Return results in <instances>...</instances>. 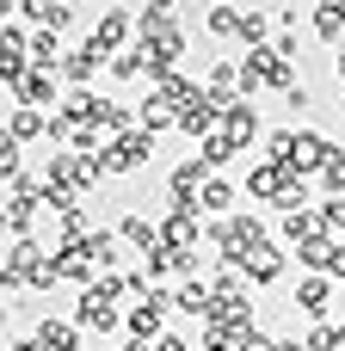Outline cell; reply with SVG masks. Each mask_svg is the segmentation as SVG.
I'll return each instance as SVG.
<instances>
[{"label":"cell","instance_id":"d4e9b609","mask_svg":"<svg viewBox=\"0 0 345 351\" xmlns=\"http://www.w3.org/2000/svg\"><path fill=\"white\" fill-rule=\"evenodd\" d=\"M340 80H345V56H340Z\"/></svg>","mask_w":345,"mask_h":351},{"label":"cell","instance_id":"8fae6325","mask_svg":"<svg viewBox=\"0 0 345 351\" xmlns=\"http://www.w3.org/2000/svg\"><path fill=\"white\" fill-rule=\"evenodd\" d=\"M173 302H179L185 315H204V321H210V308H216V296H210V284H185V290H179Z\"/></svg>","mask_w":345,"mask_h":351},{"label":"cell","instance_id":"ba28073f","mask_svg":"<svg viewBox=\"0 0 345 351\" xmlns=\"http://www.w3.org/2000/svg\"><path fill=\"white\" fill-rule=\"evenodd\" d=\"M25 49H31V68H56V62H62V37H56V31H37Z\"/></svg>","mask_w":345,"mask_h":351},{"label":"cell","instance_id":"603a6c76","mask_svg":"<svg viewBox=\"0 0 345 351\" xmlns=\"http://www.w3.org/2000/svg\"><path fill=\"white\" fill-rule=\"evenodd\" d=\"M12 6H19V0H0V19H6V12H12Z\"/></svg>","mask_w":345,"mask_h":351},{"label":"cell","instance_id":"44dd1931","mask_svg":"<svg viewBox=\"0 0 345 351\" xmlns=\"http://www.w3.org/2000/svg\"><path fill=\"white\" fill-rule=\"evenodd\" d=\"M272 351H309V339H278Z\"/></svg>","mask_w":345,"mask_h":351},{"label":"cell","instance_id":"30bf717a","mask_svg":"<svg viewBox=\"0 0 345 351\" xmlns=\"http://www.w3.org/2000/svg\"><path fill=\"white\" fill-rule=\"evenodd\" d=\"M228 204H235V185L228 179H204L198 185V210H228Z\"/></svg>","mask_w":345,"mask_h":351},{"label":"cell","instance_id":"5bb4252c","mask_svg":"<svg viewBox=\"0 0 345 351\" xmlns=\"http://www.w3.org/2000/svg\"><path fill=\"white\" fill-rule=\"evenodd\" d=\"M111 74L117 80H136L142 74V49H111Z\"/></svg>","mask_w":345,"mask_h":351},{"label":"cell","instance_id":"9c48e42d","mask_svg":"<svg viewBox=\"0 0 345 351\" xmlns=\"http://www.w3.org/2000/svg\"><path fill=\"white\" fill-rule=\"evenodd\" d=\"M327 296H333L327 278H302V284H296V302H302L309 315H327Z\"/></svg>","mask_w":345,"mask_h":351},{"label":"cell","instance_id":"3957f363","mask_svg":"<svg viewBox=\"0 0 345 351\" xmlns=\"http://www.w3.org/2000/svg\"><path fill=\"white\" fill-rule=\"evenodd\" d=\"M167 302H173L167 290H148V302L130 308V333H136V339H160V315H167Z\"/></svg>","mask_w":345,"mask_h":351},{"label":"cell","instance_id":"ffe728a7","mask_svg":"<svg viewBox=\"0 0 345 351\" xmlns=\"http://www.w3.org/2000/svg\"><path fill=\"white\" fill-rule=\"evenodd\" d=\"M173 6L179 0H148V19H173Z\"/></svg>","mask_w":345,"mask_h":351},{"label":"cell","instance_id":"6da1fadb","mask_svg":"<svg viewBox=\"0 0 345 351\" xmlns=\"http://www.w3.org/2000/svg\"><path fill=\"white\" fill-rule=\"evenodd\" d=\"M179 49H185V37H179L173 19H142V56H148L154 74H167V68L179 62Z\"/></svg>","mask_w":345,"mask_h":351},{"label":"cell","instance_id":"ac0fdd59","mask_svg":"<svg viewBox=\"0 0 345 351\" xmlns=\"http://www.w3.org/2000/svg\"><path fill=\"white\" fill-rule=\"evenodd\" d=\"M321 179H327V191H345V154H327Z\"/></svg>","mask_w":345,"mask_h":351},{"label":"cell","instance_id":"7c38bea8","mask_svg":"<svg viewBox=\"0 0 345 351\" xmlns=\"http://www.w3.org/2000/svg\"><path fill=\"white\" fill-rule=\"evenodd\" d=\"M43 123H49V117H43V111H31V105H19V111H12V123H6V130H12V136H19V142H31V136H37V130H43Z\"/></svg>","mask_w":345,"mask_h":351},{"label":"cell","instance_id":"e0dca14e","mask_svg":"<svg viewBox=\"0 0 345 351\" xmlns=\"http://www.w3.org/2000/svg\"><path fill=\"white\" fill-rule=\"evenodd\" d=\"M315 31H321V37H340L345 31V6H321V12H315Z\"/></svg>","mask_w":345,"mask_h":351},{"label":"cell","instance_id":"4fadbf2b","mask_svg":"<svg viewBox=\"0 0 345 351\" xmlns=\"http://www.w3.org/2000/svg\"><path fill=\"white\" fill-rule=\"evenodd\" d=\"M210 31L216 37H241V12L235 6H210Z\"/></svg>","mask_w":345,"mask_h":351},{"label":"cell","instance_id":"7402d4cb","mask_svg":"<svg viewBox=\"0 0 345 351\" xmlns=\"http://www.w3.org/2000/svg\"><path fill=\"white\" fill-rule=\"evenodd\" d=\"M204 351H235V346H228V339H216V333H210V346H204Z\"/></svg>","mask_w":345,"mask_h":351},{"label":"cell","instance_id":"8992f818","mask_svg":"<svg viewBox=\"0 0 345 351\" xmlns=\"http://www.w3.org/2000/svg\"><path fill=\"white\" fill-rule=\"evenodd\" d=\"M99 62H105V49H99V43H93V37H86V43H80V49H74V56H62V62H56V68H62V74H68V80H93V68H99Z\"/></svg>","mask_w":345,"mask_h":351},{"label":"cell","instance_id":"9a60e30c","mask_svg":"<svg viewBox=\"0 0 345 351\" xmlns=\"http://www.w3.org/2000/svg\"><path fill=\"white\" fill-rule=\"evenodd\" d=\"M235 148H241V142H228V136H210V142H204V167H228V160H235Z\"/></svg>","mask_w":345,"mask_h":351},{"label":"cell","instance_id":"277c9868","mask_svg":"<svg viewBox=\"0 0 345 351\" xmlns=\"http://www.w3.org/2000/svg\"><path fill=\"white\" fill-rule=\"evenodd\" d=\"M253 130H259L253 105H247V99H222V136H228V142H247Z\"/></svg>","mask_w":345,"mask_h":351},{"label":"cell","instance_id":"5b68a950","mask_svg":"<svg viewBox=\"0 0 345 351\" xmlns=\"http://www.w3.org/2000/svg\"><path fill=\"white\" fill-rule=\"evenodd\" d=\"M37 351H80V327L74 321H43L37 327Z\"/></svg>","mask_w":345,"mask_h":351},{"label":"cell","instance_id":"cb8c5ba5","mask_svg":"<svg viewBox=\"0 0 345 351\" xmlns=\"http://www.w3.org/2000/svg\"><path fill=\"white\" fill-rule=\"evenodd\" d=\"M0 333H6V302H0Z\"/></svg>","mask_w":345,"mask_h":351},{"label":"cell","instance_id":"2e32d148","mask_svg":"<svg viewBox=\"0 0 345 351\" xmlns=\"http://www.w3.org/2000/svg\"><path fill=\"white\" fill-rule=\"evenodd\" d=\"M0 179H19V136H0Z\"/></svg>","mask_w":345,"mask_h":351},{"label":"cell","instance_id":"52a82bcc","mask_svg":"<svg viewBox=\"0 0 345 351\" xmlns=\"http://www.w3.org/2000/svg\"><path fill=\"white\" fill-rule=\"evenodd\" d=\"M241 265H247V278H253V284H272V278L284 271V259H278V247H272V241H259Z\"/></svg>","mask_w":345,"mask_h":351},{"label":"cell","instance_id":"d6986e66","mask_svg":"<svg viewBox=\"0 0 345 351\" xmlns=\"http://www.w3.org/2000/svg\"><path fill=\"white\" fill-rule=\"evenodd\" d=\"M235 351H272V339H259V333H253V327H247V333H241V339H235Z\"/></svg>","mask_w":345,"mask_h":351},{"label":"cell","instance_id":"7a4b0ae2","mask_svg":"<svg viewBox=\"0 0 345 351\" xmlns=\"http://www.w3.org/2000/svg\"><path fill=\"white\" fill-rule=\"evenodd\" d=\"M12 93H19V105H31V111H43V105H56V68H25Z\"/></svg>","mask_w":345,"mask_h":351}]
</instances>
